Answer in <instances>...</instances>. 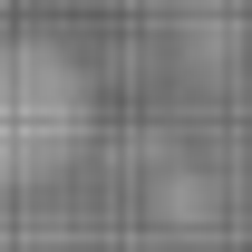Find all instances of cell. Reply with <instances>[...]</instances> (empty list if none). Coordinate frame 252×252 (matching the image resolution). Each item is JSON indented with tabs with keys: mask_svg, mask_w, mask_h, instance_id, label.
I'll return each mask as SVG.
<instances>
[{
	"mask_svg": "<svg viewBox=\"0 0 252 252\" xmlns=\"http://www.w3.org/2000/svg\"><path fill=\"white\" fill-rule=\"evenodd\" d=\"M78 136V78L49 49H0V165H49Z\"/></svg>",
	"mask_w": 252,
	"mask_h": 252,
	"instance_id": "6da1fadb",
	"label": "cell"
}]
</instances>
